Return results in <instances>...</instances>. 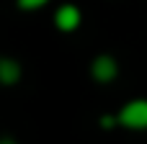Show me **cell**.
I'll return each instance as SVG.
<instances>
[{"mask_svg":"<svg viewBox=\"0 0 147 144\" xmlns=\"http://www.w3.org/2000/svg\"><path fill=\"white\" fill-rule=\"evenodd\" d=\"M121 126L127 129H147V100L145 98H137V100H129L121 113L116 116Z\"/></svg>","mask_w":147,"mask_h":144,"instance_id":"6da1fadb","label":"cell"},{"mask_svg":"<svg viewBox=\"0 0 147 144\" xmlns=\"http://www.w3.org/2000/svg\"><path fill=\"white\" fill-rule=\"evenodd\" d=\"M54 23H57L59 31H75L80 26V10L75 5H62L54 13Z\"/></svg>","mask_w":147,"mask_h":144,"instance_id":"7a4b0ae2","label":"cell"},{"mask_svg":"<svg viewBox=\"0 0 147 144\" xmlns=\"http://www.w3.org/2000/svg\"><path fill=\"white\" fill-rule=\"evenodd\" d=\"M93 77L98 82H111L116 77V62H114V57H109V54L96 57V62H93Z\"/></svg>","mask_w":147,"mask_h":144,"instance_id":"3957f363","label":"cell"},{"mask_svg":"<svg viewBox=\"0 0 147 144\" xmlns=\"http://www.w3.org/2000/svg\"><path fill=\"white\" fill-rule=\"evenodd\" d=\"M18 77H21V64L10 57H3L0 59V82L13 85V82H18Z\"/></svg>","mask_w":147,"mask_h":144,"instance_id":"277c9868","label":"cell"},{"mask_svg":"<svg viewBox=\"0 0 147 144\" xmlns=\"http://www.w3.org/2000/svg\"><path fill=\"white\" fill-rule=\"evenodd\" d=\"M44 3H49V0H18V8H23V10H34V8H41Z\"/></svg>","mask_w":147,"mask_h":144,"instance_id":"5b68a950","label":"cell"},{"mask_svg":"<svg viewBox=\"0 0 147 144\" xmlns=\"http://www.w3.org/2000/svg\"><path fill=\"white\" fill-rule=\"evenodd\" d=\"M0 144H16V139H10V137H0Z\"/></svg>","mask_w":147,"mask_h":144,"instance_id":"8992f818","label":"cell"}]
</instances>
